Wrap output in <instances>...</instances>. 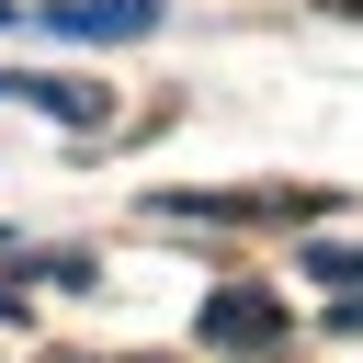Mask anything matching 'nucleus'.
I'll use <instances>...</instances> for the list:
<instances>
[{
  "mask_svg": "<svg viewBox=\"0 0 363 363\" xmlns=\"http://www.w3.org/2000/svg\"><path fill=\"white\" fill-rule=\"evenodd\" d=\"M193 329H204L216 352H284V295H261V284H216Z\"/></svg>",
  "mask_w": 363,
  "mask_h": 363,
  "instance_id": "1",
  "label": "nucleus"
},
{
  "mask_svg": "<svg viewBox=\"0 0 363 363\" xmlns=\"http://www.w3.org/2000/svg\"><path fill=\"white\" fill-rule=\"evenodd\" d=\"M159 216H238V227H284V216H329V182H284V193H159Z\"/></svg>",
  "mask_w": 363,
  "mask_h": 363,
  "instance_id": "2",
  "label": "nucleus"
},
{
  "mask_svg": "<svg viewBox=\"0 0 363 363\" xmlns=\"http://www.w3.org/2000/svg\"><path fill=\"white\" fill-rule=\"evenodd\" d=\"M45 23L79 45H125V34H159V0H45Z\"/></svg>",
  "mask_w": 363,
  "mask_h": 363,
  "instance_id": "3",
  "label": "nucleus"
},
{
  "mask_svg": "<svg viewBox=\"0 0 363 363\" xmlns=\"http://www.w3.org/2000/svg\"><path fill=\"white\" fill-rule=\"evenodd\" d=\"M0 91H11V102H34V113H57V125H79V136H91L102 113H113V102H102L91 79H0Z\"/></svg>",
  "mask_w": 363,
  "mask_h": 363,
  "instance_id": "4",
  "label": "nucleus"
},
{
  "mask_svg": "<svg viewBox=\"0 0 363 363\" xmlns=\"http://www.w3.org/2000/svg\"><path fill=\"white\" fill-rule=\"evenodd\" d=\"M306 272H329V284H340V295H363V250H318V261H306Z\"/></svg>",
  "mask_w": 363,
  "mask_h": 363,
  "instance_id": "5",
  "label": "nucleus"
},
{
  "mask_svg": "<svg viewBox=\"0 0 363 363\" xmlns=\"http://www.w3.org/2000/svg\"><path fill=\"white\" fill-rule=\"evenodd\" d=\"M329 11H340V23H363V0H329Z\"/></svg>",
  "mask_w": 363,
  "mask_h": 363,
  "instance_id": "6",
  "label": "nucleus"
},
{
  "mask_svg": "<svg viewBox=\"0 0 363 363\" xmlns=\"http://www.w3.org/2000/svg\"><path fill=\"white\" fill-rule=\"evenodd\" d=\"M0 11H11V0H0Z\"/></svg>",
  "mask_w": 363,
  "mask_h": 363,
  "instance_id": "7",
  "label": "nucleus"
}]
</instances>
